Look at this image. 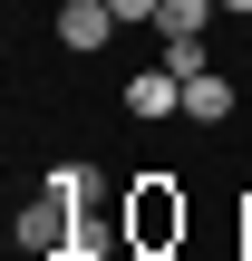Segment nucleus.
<instances>
[{
    "mask_svg": "<svg viewBox=\"0 0 252 261\" xmlns=\"http://www.w3.org/2000/svg\"><path fill=\"white\" fill-rule=\"evenodd\" d=\"M78 232H87V203H68V194H39V203H19V252H29V261L78 252Z\"/></svg>",
    "mask_w": 252,
    "mask_h": 261,
    "instance_id": "nucleus-1",
    "label": "nucleus"
},
{
    "mask_svg": "<svg viewBox=\"0 0 252 261\" xmlns=\"http://www.w3.org/2000/svg\"><path fill=\"white\" fill-rule=\"evenodd\" d=\"M165 184H175V174H146V184H136V203H126L136 252H175V242H185V203H175Z\"/></svg>",
    "mask_w": 252,
    "mask_h": 261,
    "instance_id": "nucleus-2",
    "label": "nucleus"
},
{
    "mask_svg": "<svg viewBox=\"0 0 252 261\" xmlns=\"http://www.w3.org/2000/svg\"><path fill=\"white\" fill-rule=\"evenodd\" d=\"M126 19L107 10V0H58V48H107Z\"/></svg>",
    "mask_w": 252,
    "mask_h": 261,
    "instance_id": "nucleus-3",
    "label": "nucleus"
},
{
    "mask_svg": "<svg viewBox=\"0 0 252 261\" xmlns=\"http://www.w3.org/2000/svg\"><path fill=\"white\" fill-rule=\"evenodd\" d=\"M126 116H185V77H175V68L126 77Z\"/></svg>",
    "mask_w": 252,
    "mask_h": 261,
    "instance_id": "nucleus-4",
    "label": "nucleus"
},
{
    "mask_svg": "<svg viewBox=\"0 0 252 261\" xmlns=\"http://www.w3.org/2000/svg\"><path fill=\"white\" fill-rule=\"evenodd\" d=\"M185 116H194V126H223V116H233V77H223V68L185 77Z\"/></svg>",
    "mask_w": 252,
    "mask_h": 261,
    "instance_id": "nucleus-5",
    "label": "nucleus"
},
{
    "mask_svg": "<svg viewBox=\"0 0 252 261\" xmlns=\"http://www.w3.org/2000/svg\"><path fill=\"white\" fill-rule=\"evenodd\" d=\"M165 68L175 77H204L214 58H204V29H165Z\"/></svg>",
    "mask_w": 252,
    "mask_h": 261,
    "instance_id": "nucleus-6",
    "label": "nucleus"
},
{
    "mask_svg": "<svg viewBox=\"0 0 252 261\" xmlns=\"http://www.w3.org/2000/svg\"><path fill=\"white\" fill-rule=\"evenodd\" d=\"M49 194H68V203H87V194H97V174H87L78 155H58V165H49Z\"/></svg>",
    "mask_w": 252,
    "mask_h": 261,
    "instance_id": "nucleus-7",
    "label": "nucleus"
},
{
    "mask_svg": "<svg viewBox=\"0 0 252 261\" xmlns=\"http://www.w3.org/2000/svg\"><path fill=\"white\" fill-rule=\"evenodd\" d=\"M204 19H214V0H165V10H155V39H165V29H204Z\"/></svg>",
    "mask_w": 252,
    "mask_h": 261,
    "instance_id": "nucleus-8",
    "label": "nucleus"
},
{
    "mask_svg": "<svg viewBox=\"0 0 252 261\" xmlns=\"http://www.w3.org/2000/svg\"><path fill=\"white\" fill-rule=\"evenodd\" d=\"M107 10H117V19H155L165 0H107Z\"/></svg>",
    "mask_w": 252,
    "mask_h": 261,
    "instance_id": "nucleus-9",
    "label": "nucleus"
},
{
    "mask_svg": "<svg viewBox=\"0 0 252 261\" xmlns=\"http://www.w3.org/2000/svg\"><path fill=\"white\" fill-rule=\"evenodd\" d=\"M214 10H243V19H252V0H214Z\"/></svg>",
    "mask_w": 252,
    "mask_h": 261,
    "instance_id": "nucleus-10",
    "label": "nucleus"
},
{
    "mask_svg": "<svg viewBox=\"0 0 252 261\" xmlns=\"http://www.w3.org/2000/svg\"><path fill=\"white\" fill-rule=\"evenodd\" d=\"M126 261H175V252H126Z\"/></svg>",
    "mask_w": 252,
    "mask_h": 261,
    "instance_id": "nucleus-11",
    "label": "nucleus"
}]
</instances>
